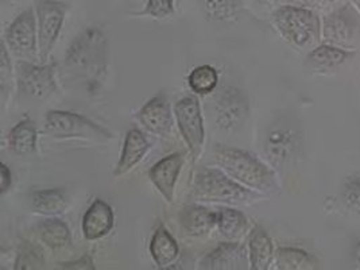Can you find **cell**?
<instances>
[{
    "label": "cell",
    "mask_w": 360,
    "mask_h": 270,
    "mask_svg": "<svg viewBox=\"0 0 360 270\" xmlns=\"http://www.w3.org/2000/svg\"><path fill=\"white\" fill-rule=\"evenodd\" d=\"M65 67L89 91L103 83L108 67V42L98 27H88L75 38L66 53Z\"/></svg>",
    "instance_id": "cell-1"
},
{
    "label": "cell",
    "mask_w": 360,
    "mask_h": 270,
    "mask_svg": "<svg viewBox=\"0 0 360 270\" xmlns=\"http://www.w3.org/2000/svg\"><path fill=\"white\" fill-rule=\"evenodd\" d=\"M214 160L231 179L261 193L278 192L276 174L254 154L231 148H217Z\"/></svg>",
    "instance_id": "cell-2"
},
{
    "label": "cell",
    "mask_w": 360,
    "mask_h": 270,
    "mask_svg": "<svg viewBox=\"0 0 360 270\" xmlns=\"http://www.w3.org/2000/svg\"><path fill=\"white\" fill-rule=\"evenodd\" d=\"M271 17L278 33L298 49L313 46L321 39V20L311 8L285 4L274 10Z\"/></svg>",
    "instance_id": "cell-3"
},
{
    "label": "cell",
    "mask_w": 360,
    "mask_h": 270,
    "mask_svg": "<svg viewBox=\"0 0 360 270\" xmlns=\"http://www.w3.org/2000/svg\"><path fill=\"white\" fill-rule=\"evenodd\" d=\"M193 195L207 202H240L257 199L258 195L231 180L219 169H200L193 181Z\"/></svg>",
    "instance_id": "cell-4"
},
{
    "label": "cell",
    "mask_w": 360,
    "mask_h": 270,
    "mask_svg": "<svg viewBox=\"0 0 360 270\" xmlns=\"http://www.w3.org/2000/svg\"><path fill=\"white\" fill-rule=\"evenodd\" d=\"M326 44L352 51L360 38V13L349 1L332 10L321 22Z\"/></svg>",
    "instance_id": "cell-5"
},
{
    "label": "cell",
    "mask_w": 360,
    "mask_h": 270,
    "mask_svg": "<svg viewBox=\"0 0 360 270\" xmlns=\"http://www.w3.org/2000/svg\"><path fill=\"white\" fill-rule=\"evenodd\" d=\"M212 114L219 130L227 133L239 130L250 115V103L245 92L235 86H224L213 101Z\"/></svg>",
    "instance_id": "cell-6"
},
{
    "label": "cell",
    "mask_w": 360,
    "mask_h": 270,
    "mask_svg": "<svg viewBox=\"0 0 360 270\" xmlns=\"http://www.w3.org/2000/svg\"><path fill=\"white\" fill-rule=\"evenodd\" d=\"M69 4L58 0H35L39 58L46 61L65 20Z\"/></svg>",
    "instance_id": "cell-7"
},
{
    "label": "cell",
    "mask_w": 360,
    "mask_h": 270,
    "mask_svg": "<svg viewBox=\"0 0 360 270\" xmlns=\"http://www.w3.org/2000/svg\"><path fill=\"white\" fill-rule=\"evenodd\" d=\"M45 129L50 134L63 138H82L91 141H107L112 138L107 130L89 119L66 111H49L45 118Z\"/></svg>",
    "instance_id": "cell-8"
},
{
    "label": "cell",
    "mask_w": 360,
    "mask_h": 270,
    "mask_svg": "<svg viewBox=\"0 0 360 270\" xmlns=\"http://www.w3.org/2000/svg\"><path fill=\"white\" fill-rule=\"evenodd\" d=\"M17 80L19 94L30 99H46L57 89L53 65L39 67L26 61H19Z\"/></svg>",
    "instance_id": "cell-9"
},
{
    "label": "cell",
    "mask_w": 360,
    "mask_h": 270,
    "mask_svg": "<svg viewBox=\"0 0 360 270\" xmlns=\"http://www.w3.org/2000/svg\"><path fill=\"white\" fill-rule=\"evenodd\" d=\"M301 149V135L288 124H274L264 139V153L270 162L281 168L292 162Z\"/></svg>",
    "instance_id": "cell-10"
},
{
    "label": "cell",
    "mask_w": 360,
    "mask_h": 270,
    "mask_svg": "<svg viewBox=\"0 0 360 270\" xmlns=\"http://www.w3.org/2000/svg\"><path fill=\"white\" fill-rule=\"evenodd\" d=\"M174 114L182 138L185 139L191 153L197 157L202 149L205 138L198 101L193 96L181 99L174 105Z\"/></svg>",
    "instance_id": "cell-11"
},
{
    "label": "cell",
    "mask_w": 360,
    "mask_h": 270,
    "mask_svg": "<svg viewBox=\"0 0 360 270\" xmlns=\"http://www.w3.org/2000/svg\"><path fill=\"white\" fill-rule=\"evenodd\" d=\"M35 17L33 8L19 14L6 32V44L17 56H32L35 51Z\"/></svg>",
    "instance_id": "cell-12"
},
{
    "label": "cell",
    "mask_w": 360,
    "mask_h": 270,
    "mask_svg": "<svg viewBox=\"0 0 360 270\" xmlns=\"http://www.w3.org/2000/svg\"><path fill=\"white\" fill-rule=\"evenodd\" d=\"M136 118L153 134L167 135L173 127L172 108L165 94H158L150 99L141 108Z\"/></svg>",
    "instance_id": "cell-13"
},
{
    "label": "cell",
    "mask_w": 360,
    "mask_h": 270,
    "mask_svg": "<svg viewBox=\"0 0 360 270\" xmlns=\"http://www.w3.org/2000/svg\"><path fill=\"white\" fill-rule=\"evenodd\" d=\"M184 164V157L176 153L165 157L160 162H157L148 172L150 180L157 186L160 193L167 202L173 200L176 181L179 179L181 168Z\"/></svg>",
    "instance_id": "cell-14"
},
{
    "label": "cell",
    "mask_w": 360,
    "mask_h": 270,
    "mask_svg": "<svg viewBox=\"0 0 360 270\" xmlns=\"http://www.w3.org/2000/svg\"><path fill=\"white\" fill-rule=\"evenodd\" d=\"M355 57V51L343 49L339 46H333L329 44L320 45L314 48L308 54L305 67L311 70L313 73L327 75L329 72L335 70L336 68L343 65L345 61Z\"/></svg>",
    "instance_id": "cell-15"
},
{
    "label": "cell",
    "mask_w": 360,
    "mask_h": 270,
    "mask_svg": "<svg viewBox=\"0 0 360 270\" xmlns=\"http://www.w3.org/2000/svg\"><path fill=\"white\" fill-rule=\"evenodd\" d=\"M114 211L112 208L103 202L95 200L88 208L82 218V233L89 240L107 236L114 227Z\"/></svg>",
    "instance_id": "cell-16"
},
{
    "label": "cell",
    "mask_w": 360,
    "mask_h": 270,
    "mask_svg": "<svg viewBox=\"0 0 360 270\" xmlns=\"http://www.w3.org/2000/svg\"><path fill=\"white\" fill-rule=\"evenodd\" d=\"M246 250L235 243H223L201 262L202 269H245L247 268Z\"/></svg>",
    "instance_id": "cell-17"
},
{
    "label": "cell",
    "mask_w": 360,
    "mask_h": 270,
    "mask_svg": "<svg viewBox=\"0 0 360 270\" xmlns=\"http://www.w3.org/2000/svg\"><path fill=\"white\" fill-rule=\"evenodd\" d=\"M150 143L146 136L136 129L130 130L126 135L122 157L115 169V176H122L134 168L146 155Z\"/></svg>",
    "instance_id": "cell-18"
},
{
    "label": "cell",
    "mask_w": 360,
    "mask_h": 270,
    "mask_svg": "<svg viewBox=\"0 0 360 270\" xmlns=\"http://www.w3.org/2000/svg\"><path fill=\"white\" fill-rule=\"evenodd\" d=\"M250 265L254 270L267 269L271 265L274 249L273 240L261 226L254 227L248 238Z\"/></svg>",
    "instance_id": "cell-19"
},
{
    "label": "cell",
    "mask_w": 360,
    "mask_h": 270,
    "mask_svg": "<svg viewBox=\"0 0 360 270\" xmlns=\"http://www.w3.org/2000/svg\"><path fill=\"white\" fill-rule=\"evenodd\" d=\"M181 223L191 236H204L217 223V212L200 205H189L181 212Z\"/></svg>",
    "instance_id": "cell-20"
},
{
    "label": "cell",
    "mask_w": 360,
    "mask_h": 270,
    "mask_svg": "<svg viewBox=\"0 0 360 270\" xmlns=\"http://www.w3.org/2000/svg\"><path fill=\"white\" fill-rule=\"evenodd\" d=\"M150 253L160 268L170 265L179 255V245L165 227H160L151 239Z\"/></svg>",
    "instance_id": "cell-21"
},
{
    "label": "cell",
    "mask_w": 360,
    "mask_h": 270,
    "mask_svg": "<svg viewBox=\"0 0 360 270\" xmlns=\"http://www.w3.org/2000/svg\"><path fill=\"white\" fill-rule=\"evenodd\" d=\"M10 149L18 155H26L35 152L37 129L32 119H23L10 131Z\"/></svg>",
    "instance_id": "cell-22"
},
{
    "label": "cell",
    "mask_w": 360,
    "mask_h": 270,
    "mask_svg": "<svg viewBox=\"0 0 360 270\" xmlns=\"http://www.w3.org/2000/svg\"><path fill=\"white\" fill-rule=\"evenodd\" d=\"M216 226L224 238L229 240H236L246 234L248 221L242 212L223 207L217 211Z\"/></svg>",
    "instance_id": "cell-23"
},
{
    "label": "cell",
    "mask_w": 360,
    "mask_h": 270,
    "mask_svg": "<svg viewBox=\"0 0 360 270\" xmlns=\"http://www.w3.org/2000/svg\"><path fill=\"white\" fill-rule=\"evenodd\" d=\"M205 17L213 22L233 20L243 10L240 0H201Z\"/></svg>",
    "instance_id": "cell-24"
},
{
    "label": "cell",
    "mask_w": 360,
    "mask_h": 270,
    "mask_svg": "<svg viewBox=\"0 0 360 270\" xmlns=\"http://www.w3.org/2000/svg\"><path fill=\"white\" fill-rule=\"evenodd\" d=\"M276 265L277 269L305 270L319 268L317 259L314 257L304 250L293 248L279 249L278 253L276 254Z\"/></svg>",
    "instance_id": "cell-25"
},
{
    "label": "cell",
    "mask_w": 360,
    "mask_h": 270,
    "mask_svg": "<svg viewBox=\"0 0 360 270\" xmlns=\"http://www.w3.org/2000/svg\"><path fill=\"white\" fill-rule=\"evenodd\" d=\"M33 207L41 214H60L65 210V193L61 189L34 192Z\"/></svg>",
    "instance_id": "cell-26"
},
{
    "label": "cell",
    "mask_w": 360,
    "mask_h": 270,
    "mask_svg": "<svg viewBox=\"0 0 360 270\" xmlns=\"http://www.w3.org/2000/svg\"><path fill=\"white\" fill-rule=\"evenodd\" d=\"M219 82L217 70L211 65H201L191 72L188 83L191 89L197 95H208L213 92Z\"/></svg>",
    "instance_id": "cell-27"
},
{
    "label": "cell",
    "mask_w": 360,
    "mask_h": 270,
    "mask_svg": "<svg viewBox=\"0 0 360 270\" xmlns=\"http://www.w3.org/2000/svg\"><path fill=\"white\" fill-rule=\"evenodd\" d=\"M42 239L51 248H63L70 242V234L65 223L58 219H48L39 226Z\"/></svg>",
    "instance_id": "cell-28"
},
{
    "label": "cell",
    "mask_w": 360,
    "mask_h": 270,
    "mask_svg": "<svg viewBox=\"0 0 360 270\" xmlns=\"http://www.w3.org/2000/svg\"><path fill=\"white\" fill-rule=\"evenodd\" d=\"M342 200L351 212L360 215V174L345 181L342 189Z\"/></svg>",
    "instance_id": "cell-29"
},
{
    "label": "cell",
    "mask_w": 360,
    "mask_h": 270,
    "mask_svg": "<svg viewBox=\"0 0 360 270\" xmlns=\"http://www.w3.org/2000/svg\"><path fill=\"white\" fill-rule=\"evenodd\" d=\"M174 13V0H148L146 7L139 15H148V17L162 19L169 17Z\"/></svg>",
    "instance_id": "cell-30"
},
{
    "label": "cell",
    "mask_w": 360,
    "mask_h": 270,
    "mask_svg": "<svg viewBox=\"0 0 360 270\" xmlns=\"http://www.w3.org/2000/svg\"><path fill=\"white\" fill-rule=\"evenodd\" d=\"M335 0H302L304 6L311 10H324L333 4Z\"/></svg>",
    "instance_id": "cell-31"
},
{
    "label": "cell",
    "mask_w": 360,
    "mask_h": 270,
    "mask_svg": "<svg viewBox=\"0 0 360 270\" xmlns=\"http://www.w3.org/2000/svg\"><path fill=\"white\" fill-rule=\"evenodd\" d=\"M64 268L66 269H94V264L91 261L89 257H82L80 261L75 262V264H64Z\"/></svg>",
    "instance_id": "cell-32"
},
{
    "label": "cell",
    "mask_w": 360,
    "mask_h": 270,
    "mask_svg": "<svg viewBox=\"0 0 360 270\" xmlns=\"http://www.w3.org/2000/svg\"><path fill=\"white\" fill-rule=\"evenodd\" d=\"M11 181H13V179H11V172H10V169L7 168L6 164H3V165H1V193H3V195H4V193L8 191V188L11 186Z\"/></svg>",
    "instance_id": "cell-33"
},
{
    "label": "cell",
    "mask_w": 360,
    "mask_h": 270,
    "mask_svg": "<svg viewBox=\"0 0 360 270\" xmlns=\"http://www.w3.org/2000/svg\"><path fill=\"white\" fill-rule=\"evenodd\" d=\"M264 3H269V4H277V6H285V4H290L292 1L295 0H262Z\"/></svg>",
    "instance_id": "cell-34"
},
{
    "label": "cell",
    "mask_w": 360,
    "mask_h": 270,
    "mask_svg": "<svg viewBox=\"0 0 360 270\" xmlns=\"http://www.w3.org/2000/svg\"><path fill=\"white\" fill-rule=\"evenodd\" d=\"M354 257H355V262L358 265V268H360V243H358L355 246V250H354Z\"/></svg>",
    "instance_id": "cell-35"
},
{
    "label": "cell",
    "mask_w": 360,
    "mask_h": 270,
    "mask_svg": "<svg viewBox=\"0 0 360 270\" xmlns=\"http://www.w3.org/2000/svg\"><path fill=\"white\" fill-rule=\"evenodd\" d=\"M351 4H354L356 7V10L360 13V0H349Z\"/></svg>",
    "instance_id": "cell-36"
}]
</instances>
